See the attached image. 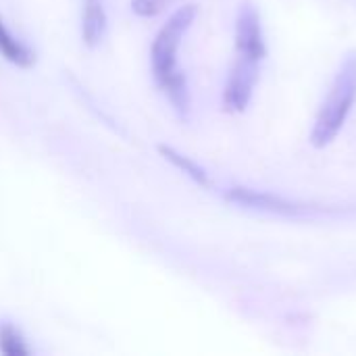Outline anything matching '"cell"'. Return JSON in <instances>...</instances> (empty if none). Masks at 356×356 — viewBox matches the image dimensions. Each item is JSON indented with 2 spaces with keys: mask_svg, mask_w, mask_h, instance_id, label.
<instances>
[{
  "mask_svg": "<svg viewBox=\"0 0 356 356\" xmlns=\"http://www.w3.org/2000/svg\"><path fill=\"white\" fill-rule=\"evenodd\" d=\"M355 102L356 50H353L342 58V63L330 83V90L317 108L313 129L309 136L313 148H325L340 136V131L344 129V125L355 108Z\"/></svg>",
  "mask_w": 356,
  "mask_h": 356,
  "instance_id": "1",
  "label": "cell"
},
{
  "mask_svg": "<svg viewBox=\"0 0 356 356\" xmlns=\"http://www.w3.org/2000/svg\"><path fill=\"white\" fill-rule=\"evenodd\" d=\"M198 15L196 4H186L179 6L167 23L159 29L152 48H150V65H152V75L156 86H161L165 79H169L173 73L179 71L177 67V50L179 44L186 35V31L192 27L194 19Z\"/></svg>",
  "mask_w": 356,
  "mask_h": 356,
  "instance_id": "2",
  "label": "cell"
},
{
  "mask_svg": "<svg viewBox=\"0 0 356 356\" xmlns=\"http://www.w3.org/2000/svg\"><path fill=\"white\" fill-rule=\"evenodd\" d=\"M225 200H229L238 207L257 211V213H267V215L286 217V219H307V217H317V215L327 213V209L294 202V200H288V198L277 196L273 192L252 190V188H244V186L229 188L225 192Z\"/></svg>",
  "mask_w": 356,
  "mask_h": 356,
  "instance_id": "3",
  "label": "cell"
},
{
  "mask_svg": "<svg viewBox=\"0 0 356 356\" xmlns=\"http://www.w3.org/2000/svg\"><path fill=\"white\" fill-rule=\"evenodd\" d=\"M261 63L259 58L236 54L223 86V108L227 113H244L248 108L261 77Z\"/></svg>",
  "mask_w": 356,
  "mask_h": 356,
  "instance_id": "4",
  "label": "cell"
},
{
  "mask_svg": "<svg viewBox=\"0 0 356 356\" xmlns=\"http://www.w3.org/2000/svg\"><path fill=\"white\" fill-rule=\"evenodd\" d=\"M234 40H236V54H244V56L265 60L267 42H265L263 21H261L259 8L250 0H244L238 8Z\"/></svg>",
  "mask_w": 356,
  "mask_h": 356,
  "instance_id": "5",
  "label": "cell"
},
{
  "mask_svg": "<svg viewBox=\"0 0 356 356\" xmlns=\"http://www.w3.org/2000/svg\"><path fill=\"white\" fill-rule=\"evenodd\" d=\"M106 31V10L104 0H83L81 10V38L83 44L94 48L102 42Z\"/></svg>",
  "mask_w": 356,
  "mask_h": 356,
  "instance_id": "6",
  "label": "cell"
},
{
  "mask_svg": "<svg viewBox=\"0 0 356 356\" xmlns=\"http://www.w3.org/2000/svg\"><path fill=\"white\" fill-rule=\"evenodd\" d=\"M0 54H2L8 63H13V65H17V67H23V69H27V67H31V65L35 63L33 50H31L29 46H25L21 40H17V38L8 31V27L4 25L2 19H0Z\"/></svg>",
  "mask_w": 356,
  "mask_h": 356,
  "instance_id": "7",
  "label": "cell"
},
{
  "mask_svg": "<svg viewBox=\"0 0 356 356\" xmlns=\"http://www.w3.org/2000/svg\"><path fill=\"white\" fill-rule=\"evenodd\" d=\"M159 152H161L163 159L169 161L175 169H179L181 173H186L194 184H198L200 188H211V177H209V173H207L204 167H200L196 161H192L190 156H186V154H181L179 150H175V148H171V146H165V144L159 146Z\"/></svg>",
  "mask_w": 356,
  "mask_h": 356,
  "instance_id": "8",
  "label": "cell"
},
{
  "mask_svg": "<svg viewBox=\"0 0 356 356\" xmlns=\"http://www.w3.org/2000/svg\"><path fill=\"white\" fill-rule=\"evenodd\" d=\"M0 353L4 356H27L29 355V348L25 346V340L21 338V334L4 323L0 325Z\"/></svg>",
  "mask_w": 356,
  "mask_h": 356,
  "instance_id": "9",
  "label": "cell"
},
{
  "mask_svg": "<svg viewBox=\"0 0 356 356\" xmlns=\"http://www.w3.org/2000/svg\"><path fill=\"white\" fill-rule=\"evenodd\" d=\"M131 10L140 17H154L163 10L159 0H131Z\"/></svg>",
  "mask_w": 356,
  "mask_h": 356,
  "instance_id": "10",
  "label": "cell"
},
{
  "mask_svg": "<svg viewBox=\"0 0 356 356\" xmlns=\"http://www.w3.org/2000/svg\"><path fill=\"white\" fill-rule=\"evenodd\" d=\"M159 2H161V4H165V0H159Z\"/></svg>",
  "mask_w": 356,
  "mask_h": 356,
  "instance_id": "11",
  "label": "cell"
}]
</instances>
